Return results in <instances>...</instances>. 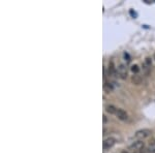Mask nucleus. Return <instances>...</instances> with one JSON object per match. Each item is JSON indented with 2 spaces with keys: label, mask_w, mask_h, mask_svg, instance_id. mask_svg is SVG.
<instances>
[{
  "label": "nucleus",
  "mask_w": 155,
  "mask_h": 153,
  "mask_svg": "<svg viewBox=\"0 0 155 153\" xmlns=\"http://www.w3.org/2000/svg\"><path fill=\"white\" fill-rule=\"evenodd\" d=\"M152 135V130L148 129V128H143V129H140L134 134V138L140 141H143L144 139H147L150 135Z\"/></svg>",
  "instance_id": "1"
},
{
  "label": "nucleus",
  "mask_w": 155,
  "mask_h": 153,
  "mask_svg": "<svg viewBox=\"0 0 155 153\" xmlns=\"http://www.w3.org/2000/svg\"><path fill=\"white\" fill-rule=\"evenodd\" d=\"M128 149L131 150V151H134V152H141V151H143V150H145V143H144L143 141L137 140L136 142H134V143L129 146Z\"/></svg>",
  "instance_id": "2"
},
{
  "label": "nucleus",
  "mask_w": 155,
  "mask_h": 153,
  "mask_svg": "<svg viewBox=\"0 0 155 153\" xmlns=\"http://www.w3.org/2000/svg\"><path fill=\"white\" fill-rule=\"evenodd\" d=\"M115 144H116V140H115L114 138L110 137V138L104 139V143H102V147H104V150H109V149H111Z\"/></svg>",
  "instance_id": "3"
},
{
  "label": "nucleus",
  "mask_w": 155,
  "mask_h": 153,
  "mask_svg": "<svg viewBox=\"0 0 155 153\" xmlns=\"http://www.w3.org/2000/svg\"><path fill=\"white\" fill-rule=\"evenodd\" d=\"M117 74L120 79H123V80L126 79L127 78V67L124 64H120L117 69Z\"/></svg>",
  "instance_id": "4"
},
{
  "label": "nucleus",
  "mask_w": 155,
  "mask_h": 153,
  "mask_svg": "<svg viewBox=\"0 0 155 153\" xmlns=\"http://www.w3.org/2000/svg\"><path fill=\"white\" fill-rule=\"evenodd\" d=\"M116 117H117L119 120H122V121H125V120H127L128 115H127V113H126L124 110H122V109H118V110H117V113H116Z\"/></svg>",
  "instance_id": "5"
},
{
  "label": "nucleus",
  "mask_w": 155,
  "mask_h": 153,
  "mask_svg": "<svg viewBox=\"0 0 155 153\" xmlns=\"http://www.w3.org/2000/svg\"><path fill=\"white\" fill-rule=\"evenodd\" d=\"M143 82V78L137 74V75H134L131 76V83L134 85H141Z\"/></svg>",
  "instance_id": "6"
},
{
  "label": "nucleus",
  "mask_w": 155,
  "mask_h": 153,
  "mask_svg": "<svg viewBox=\"0 0 155 153\" xmlns=\"http://www.w3.org/2000/svg\"><path fill=\"white\" fill-rule=\"evenodd\" d=\"M117 110L118 109L115 106H113V104H107L106 106L107 113H109V114H111V115H116Z\"/></svg>",
  "instance_id": "7"
},
{
  "label": "nucleus",
  "mask_w": 155,
  "mask_h": 153,
  "mask_svg": "<svg viewBox=\"0 0 155 153\" xmlns=\"http://www.w3.org/2000/svg\"><path fill=\"white\" fill-rule=\"evenodd\" d=\"M108 71H109V76H115L117 73V69L115 68L114 66V63L111 61L110 63H109V66H108Z\"/></svg>",
  "instance_id": "8"
},
{
  "label": "nucleus",
  "mask_w": 155,
  "mask_h": 153,
  "mask_svg": "<svg viewBox=\"0 0 155 153\" xmlns=\"http://www.w3.org/2000/svg\"><path fill=\"white\" fill-rule=\"evenodd\" d=\"M104 91H106L107 93H111L113 90H114V87H113V85L111 84V83L104 82Z\"/></svg>",
  "instance_id": "9"
},
{
  "label": "nucleus",
  "mask_w": 155,
  "mask_h": 153,
  "mask_svg": "<svg viewBox=\"0 0 155 153\" xmlns=\"http://www.w3.org/2000/svg\"><path fill=\"white\" fill-rule=\"evenodd\" d=\"M144 64H145L147 67H149V68H151V66H152V59H151V57H146L145 63H144Z\"/></svg>",
  "instance_id": "10"
},
{
  "label": "nucleus",
  "mask_w": 155,
  "mask_h": 153,
  "mask_svg": "<svg viewBox=\"0 0 155 153\" xmlns=\"http://www.w3.org/2000/svg\"><path fill=\"white\" fill-rule=\"evenodd\" d=\"M131 71L134 73V75H137L139 74V71H140V67H139V65H132L131 66Z\"/></svg>",
  "instance_id": "11"
},
{
  "label": "nucleus",
  "mask_w": 155,
  "mask_h": 153,
  "mask_svg": "<svg viewBox=\"0 0 155 153\" xmlns=\"http://www.w3.org/2000/svg\"><path fill=\"white\" fill-rule=\"evenodd\" d=\"M102 120H104V123H107V121H108V118H107L106 115L102 116Z\"/></svg>",
  "instance_id": "12"
},
{
  "label": "nucleus",
  "mask_w": 155,
  "mask_h": 153,
  "mask_svg": "<svg viewBox=\"0 0 155 153\" xmlns=\"http://www.w3.org/2000/svg\"><path fill=\"white\" fill-rule=\"evenodd\" d=\"M154 57H155V54H154Z\"/></svg>",
  "instance_id": "13"
}]
</instances>
